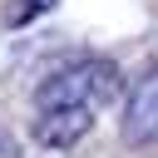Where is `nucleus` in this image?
I'll return each instance as SVG.
<instances>
[{
  "label": "nucleus",
  "mask_w": 158,
  "mask_h": 158,
  "mask_svg": "<svg viewBox=\"0 0 158 158\" xmlns=\"http://www.w3.org/2000/svg\"><path fill=\"white\" fill-rule=\"evenodd\" d=\"M123 89L118 64L114 59H74L64 69H54L49 79H40L35 104L40 109H74V104H109Z\"/></svg>",
  "instance_id": "1"
},
{
  "label": "nucleus",
  "mask_w": 158,
  "mask_h": 158,
  "mask_svg": "<svg viewBox=\"0 0 158 158\" xmlns=\"http://www.w3.org/2000/svg\"><path fill=\"white\" fill-rule=\"evenodd\" d=\"M89 128H94L89 104H74V109H40V118H35V138H40L44 148H74Z\"/></svg>",
  "instance_id": "3"
},
{
  "label": "nucleus",
  "mask_w": 158,
  "mask_h": 158,
  "mask_svg": "<svg viewBox=\"0 0 158 158\" xmlns=\"http://www.w3.org/2000/svg\"><path fill=\"white\" fill-rule=\"evenodd\" d=\"M123 143H158V64H148L123 104Z\"/></svg>",
  "instance_id": "2"
}]
</instances>
